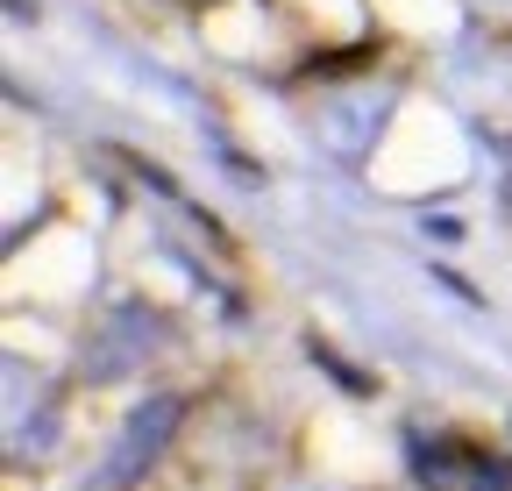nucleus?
<instances>
[{"mask_svg":"<svg viewBox=\"0 0 512 491\" xmlns=\"http://www.w3.org/2000/svg\"><path fill=\"white\" fill-rule=\"evenodd\" d=\"M178 399H157V406H143L136 420H128V435L114 442V470H107V484H121V477H136L143 463H157L164 456V442H171V427H178Z\"/></svg>","mask_w":512,"mask_h":491,"instance_id":"obj_1","label":"nucleus"},{"mask_svg":"<svg viewBox=\"0 0 512 491\" xmlns=\"http://www.w3.org/2000/svg\"><path fill=\"white\" fill-rule=\"evenodd\" d=\"M456 491H512V470L498 463V456H470L463 463V484Z\"/></svg>","mask_w":512,"mask_h":491,"instance_id":"obj_2","label":"nucleus"}]
</instances>
